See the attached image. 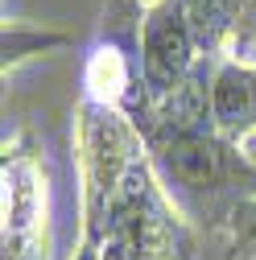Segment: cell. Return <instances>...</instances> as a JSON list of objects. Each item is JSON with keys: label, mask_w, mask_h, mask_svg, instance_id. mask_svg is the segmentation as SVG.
Here are the masks:
<instances>
[{"label": "cell", "mask_w": 256, "mask_h": 260, "mask_svg": "<svg viewBox=\"0 0 256 260\" xmlns=\"http://www.w3.org/2000/svg\"><path fill=\"white\" fill-rule=\"evenodd\" d=\"M207 62L211 58L195 34L186 0H149L145 21H141V67H145L149 104L178 95Z\"/></svg>", "instance_id": "5b68a950"}, {"label": "cell", "mask_w": 256, "mask_h": 260, "mask_svg": "<svg viewBox=\"0 0 256 260\" xmlns=\"http://www.w3.org/2000/svg\"><path fill=\"white\" fill-rule=\"evenodd\" d=\"M67 42H71V34H62V29H42V25H29V21H5V75H13L21 62L50 54Z\"/></svg>", "instance_id": "ba28073f"}, {"label": "cell", "mask_w": 256, "mask_h": 260, "mask_svg": "<svg viewBox=\"0 0 256 260\" xmlns=\"http://www.w3.org/2000/svg\"><path fill=\"white\" fill-rule=\"evenodd\" d=\"M54 174L34 128L5 137L0 157V260H54Z\"/></svg>", "instance_id": "3957f363"}, {"label": "cell", "mask_w": 256, "mask_h": 260, "mask_svg": "<svg viewBox=\"0 0 256 260\" xmlns=\"http://www.w3.org/2000/svg\"><path fill=\"white\" fill-rule=\"evenodd\" d=\"M75 260H95V252H91V248H83V244H79V252H75Z\"/></svg>", "instance_id": "30bf717a"}, {"label": "cell", "mask_w": 256, "mask_h": 260, "mask_svg": "<svg viewBox=\"0 0 256 260\" xmlns=\"http://www.w3.org/2000/svg\"><path fill=\"white\" fill-rule=\"evenodd\" d=\"M211 67L215 62H207L178 95L149 104L133 124L141 128L149 161L178 211L199 232L223 236L232 215L248 199H256V161L244 145L223 137L211 120Z\"/></svg>", "instance_id": "7a4b0ae2"}, {"label": "cell", "mask_w": 256, "mask_h": 260, "mask_svg": "<svg viewBox=\"0 0 256 260\" xmlns=\"http://www.w3.org/2000/svg\"><path fill=\"white\" fill-rule=\"evenodd\" d=\"M211 100V120L223 137H232L236 145H248L256 137V62L248 58H219L211 67L207 83Z\"/></svg>", "instance_id": "8992f818"}, {"label": "cell", "mask_w": 256, "mask_h": 260, "mask_svg": "<svg viewBox=\"0 0 256 260\" xmlns=\"http://www.w3.org/2000/svg\"><path fill=\"white\" fill-rule=\"evenodd\" d=\"M228 244L240 252V256H248V260H256V199H248L236 215H232V223H228Z\"/></svg>", "instance_id": "9c48e42d"}, {"label": "cell", "mask_w": 256, "mask_h": 260, "mask_svg": "<svg viewBox=\"0 0 256 260\" xmlns=\"http://www.w3.org/2000/svg\"><path fill=\"white\" fill-rule=\"evenodd\" d=\"M149 0H108L95 38L83 46L79 62V104L112 108L141 120L149 108V87L141 67V21Z\"/></svg>", "instance_id": "277c9868"}, {"label": "cell", "mask_w": 256, "mask_h": 260, "mask_svg": "<svg viewBox=\"0 0 256 260\" xmlns=\"http://www.w3.org/2000/svg\"><path fill=\"white\" fill-rule=\"evenodd\" d=\"M79 244L95 260H195L199 227L157 178L141 128L124 112L75 108Z\"/></svg>", "instance_id": "6da1fadb"}, {"label": "cell", "mask_w": 256, "mask_h": 260, "mask_svg": "<svg viewBox=\"0 0 256 260\" xmlns=\"http://www.w3.org/2000/svg\"><path fill=\"white\" fill-rule=\"evenodd\" d=\"M207 58H244L256 46V0H186Z\"/></svg>", "instance_id": "52a82bcc"}]
</instances>
